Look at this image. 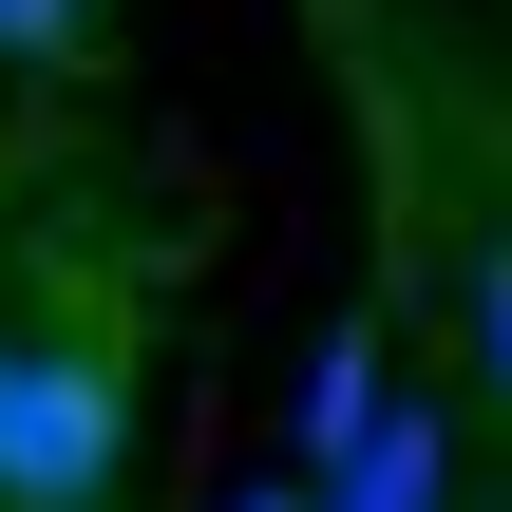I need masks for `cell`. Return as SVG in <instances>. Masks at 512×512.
Segmentation results:
<instances>
[{"label": "cell", "mask_w": 512, "mask_h": 512, "mask_svg": "<svg viewBox=\"0 0 512 512\" xmlns=\"http://www.w3.org/2000/svg\"><path fill=\"white\" fill-rule=\"evenodd\" d=\"M133 456V361L114 323H38L0 361V512H95Z\"/></svg>", "instance_id": "obj_1"}, {"label": "cell", "mask_w": 512, "mask_h": 512, "mask_svg": "<svg viewBox=\"0 0 512 512\" xmlns=\"http://www.w3.org/2000/svg\"><path fill=\"white\" fill-rule=\"evenodd\" d=\"M228 512H323V494H304V475H266V494H228Z\"/></svg>", "instance_id": "obj_6"}, {"label": "cell", "mask_w": 512, "mask_h": 512, "mask_svg": "<svg viewBox=\"0 0 512 512\" xmlns=\"http://www.w3.org/2000/svg\"><path fill=\"white\" fill-rule=\"evenodd\" d=\"M475 380H494V399H512V247H494V266H475Z\"/></svg>", "instance_id": "obj_5"}, {"label": "cell", "mask_w": 512, "mask_h": 512, "mask_svg": "<svg viewBox=\"0 0 512 512\" xmlns=\"http://www.w3.org/2000/svg\"><path fill=\"white\" fill-rule=\"evenodd\" d=\"M437 475H456V456H437V399H380V418H361V456H342V475H304V494H323V512H437Z\"/></svg>", "instance_id": "obj_2"}, {"label": "cell", "mask_w": 512, "mask_h": 512, "mask_svg": "<svg viewBox=\"0 0 512 512\" xmlns=\"http://www.w3.org/2000/svg\"><path fill=\"white\" fill-rule=\"evenodd\" d=\"M380 399H399V361H380V323H323V361H304V475H342Z\"/></svg>", "instance_id": "obj_3"}, {"label": "cell", "mask_w": 512, "mask_h": 512, "mask_svg": "<svg viewBox=\"0 0 512 512\" xmlns=\"http://www.w3.org/2000/svg\"><path fill=\"white\" fill-rule=\"evenodd\" d=\"M0 57H19V76H57V57H95V0H0Z\"/></svg>", "instance_id": "obj_4"}, {"label": "cell", "mask_w": 512, "mask_h": 512, "mask_svg": "<svg viewBox=\"0 0 512 512\" xmlns=\"http://www.w3.org/2000/svg\"><path fill=\"white\" fill-rule=\"evenodd\" d=\"M0 361H19V342H0Z\"/></svg>", "instance_id": "obj_7"}]
</instances>
